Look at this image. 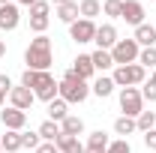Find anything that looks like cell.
<instances>
[{
    "mask_svg": "<svg viewBox=\"0 0 156 153\" xmlns=\"http://www.w3.org/2000/svg\"><path fill=\"white\" fill-rule=\"evenodd\" d=\"M21 84L24 87H30L36 99L42 102H51V99H57L60 93V81H54L51 72H36V69H24V75H21Z\"/></svg>",
    "mask_w": 156,
    "mask_h": 153,
    "instance_id": "obj_1",
    "label": "cell"
},
{
    "mask_svg": "<svg viewBox=\"0 0 156 153\" xmlns=\"http://www.w3.org/2000/svg\"><path fill=\"white\" fill-rule=\"evenodd\" d=\"M24 63H27V69L48 72V66H51V39L45 36V33L36 36V39H30V45L24 51Z\"/></svg>",
    "mask_w": 156,
    "mask_h": 153,
    "instance_id": "obj_2",
    "label": "cell"
},
{
    "mask_svg": "<svg viewBox=\"0 0 156 153\" xmlns=\"http://www.w3.org/2000/svg\"><path fill=\"white\" fill-rule=\"evenodd\" d=\"M60 99L66 102V105H72V102H84L87 96H90V87H87V81H81L78 75H72V69L63 75V81H60Z\"/></svg>",
    "mask_w": 156,
    "mask_h": 153,
    "instance_id": "obj_3",
    "label": "cell"
},
{
    "mask_svg": "<svg viewBox=\"0 0 156 153\" xmlns=\"http://www.w3.org/2000/svg\"><path fill=\"white\" fill-rule=\"evenodd\" d=\"M144 75H147V69L141 63H126V66H117L111 78H114L117 87H135V84L144 81Z\"/></svg>",
    "mask_w": 156,
    "mask_h": 153,
    "instance_id": "obj_4",
    "label": "cell"
},
{
    "mask_svg": "<svg viewBox=\"0 0 156 153\" xmlns=\"http://www.w3.org/2000/svg\"><path fill=\"white\" fill-rule=\"evenodd\" d=\"M138 45L135 39H117V45L111 48V57H114V66H126V63H138Z\"/></svg>",
    "mask_w": 156,
    "mask_h": 153,
    "instance_id": "obj_5",
    "label": "cell"
},
{
    "mask_svg": "<svg viewBox=\"0 0 156 153\" xmlns=\"http://www.w3.org/2000/svg\"><path fill=\"white\" fill-rule=\"evenodd\" d=\"M120 111L126 117H138L144 111V96L138 87H123L120 90Z\"/></svg>",
    "mask_w": 156,
    "mask_h": 153,
    "instance_id": "obj_6",
    "label": "cell"
},
{
    "mask_svg": "<svg viewBox=\"0 0 156 153\" xmlns=\"http://www.w3.org/2000/svg\"><path fill=\"white\" fill-rule=\"evenodd\" d=\"M69 36L75 39L78 45L93 42V39H96V24H93V21H87V18H78V21L69 24Z\"/></svg>",
    "mask_w": 156,
    "mask_h": 153,
    "instance_id": "obj_7",
    "label": "cell"
},
{
    "mask_svg": "<svg viewBox=\"0 0 156 153\" xmlns=\"http://www.w3.org/2000/svg\"><path fill=\"white\" fill-rule=\"evenodd\" d=\"M33 90L30 87H24V84H18V87H12L9 90V102H12V108H18V111H27L30 105H33Z\"/></svg>",
    "mask_w": 156,
    "mask_h": 153,
    "instance_id": "obj_8",
    "label": "cell"
},
{
    "mask_svg": "<svg viewBox=\"0 0 156 153\" xmlns=\"http://www.w3.org/2000/svg\"><path fill=\"white\" fill-rule=\"evenodd\" d=\"M120 18L126 21V24H132V27L144 24V6H141L138 0H123V12H120Z\"/></svg>",
    "mask_w": 156,
    "mask_h": 153,
    "instance_id": "obj_9",
    "label": "cell"
},
{
    "mask_svg": "<svg viewBox=\"0 0 156 153\" xmlns=\"http://www.w3.org/2000/svg\"><path fill=\"white\" fill-rule=\"evenodd\" d=\"M0 120H3V126L6 129H12V132H21L24 129V123H27V111H18V108H6V111H0Z\"/></svg>",
    "mask_w": 156,
    "mask_h": 153,
    "instance_id": "obj_10",
    "label": "cell"
},
{
    "mask_svg": "<svg viewBox=\"0 0 156 153\" xmlns=\"http://www.w3.org/2000/svg\"><path fill=\"white\" fill-rule=\"evenodd\" d=\"M93 42H96L99 48L111 51V48L117 45V27H114V24H102V27H96V39H93Z\"/></svg>",
    "mask_w": 156,
    "mask_h": 153,
    "instance_id": "obj_11",
    "label": "cell"
},
{
    "mask_svg": "<svg viewBox=\"0 0 156 153\" xmlns=\"http://www.w3.org/2000/svg\"><path fill=\"white\" fill-rule=\"evenodd\" d=\"M21 21V12L15 3H6V6H0V30H15Z\"/></svg>",
    "mask_w": 156,
    "mask_h": 153,
    "instance_id": "obj_12",
    "label": "cell"
},
{
    "mask_svg": "<svg viewBox=\"0 0 156 153\" xmlns=\"http://www.w3.org/2000/svg\"><path fill=\"white\" fill-rule=\"evenodd\" d=\"M93 60H90V54H78L75 60H72V75H78L81 81H90L93 78Z\"/></svg>",
    "mask_w": 156,
    "mask_h": 153,
    "instance_id": "obj_13",
    "label": "cell"
},
{
    "mask_svg": "<svg viewBox=\"0 0 156 153\" xmlns=\"http://www.w3.org/2000/svg\"><path fill=\"white\" fill-rule=\"evenodd\" d=\"M132 39H135L141 48H153V45H156V27H153V24H138Z\"/></svg>",
    "mask_w": 156,
    "mask_h": 153,
    "instance_id": "obj_14",
    "label": "cell"
},
{
    "mask_svg": "<svg viewBox=\"0 0 156 153\" xmlns=\"http://www.w3.org/2000/svg\"><path fill=\"white\" fill-rule=\"evenodd\" d=\"M54 144H57L60 153H84V144L78 141L75 135H63V132H60V138L54 141Z\"/></svg>",
    "mask_w": 156,
    "mask_h": 153,
    "instance_id": "obj_15",
    "label": "cell"
},
{
    "mask_svg": "<svg viewBox=\"0 0 156 153\" xmlns=\"http://www.w3.org/2000/svg\"><path fill=\"white\" fill-rule=\"evenodd\" d=\"M90 60H93V69H96V72H105V69H111V66H114L111 51H105V48H96V51L90 54Z\"/></svg>",
    "mask_w": 156,
    "mask_h": 153,
    "instance_id": "obj_16",
    "label": "cell"
},
{
    "mask_svg": "<svg viewBox=\"0 0 156 153\" xmlns=\"http://www.w3.org/2000/svg\"><path fill=\"white\" fill-rule=\"evenodd\" d=\"M66 108H69V105H66L60 96H57V99H51V102H48V120H54V123H63V120L69 117V111H66Z\"/></svg>",
    "mask_w": 156,
    "mask_h": 153,
    "instance_id": "obj_17",
    "label": "cell"
},
{
    "mask_svg": "<svg viewBox=\"0 0 156 153\" xmlns=\"http://www.w3.org/2000/svg\"><path fill=\"white\" fill-rule=\"evenodd\" d=\"M78 15H81V12H78V3H75V0H66V3H60V6H57V18L66 21V24L78 21Z\"/></svg>",
    "mask_w": 156,
    "mask_h": 153,
    "instance_id": "obj_18",
    "label": "cell"
},
{
    "mask_svg": "<svg viewBox=\"0 0 156 153\" xmlns=\"http://www.w3.org/2000/svg\"><path fill=\"white\" fill-rule=\"evenodd\" d=\"M114 78H108V75H102V78H96V81H93V87H90V90H93V93L99 96V99H105V96H111L114 93Z\"/></svg>",
    "mask_w": 156,
    "mask_h": 153,
    "instance_id": "obj_19",
    "label": "cell"
},
{
    "mask_svg": "<svg viewBox=\"0 0 156 153\" xmlns=\"http://www.w3.org/2000/svg\"><path fill=\"white\" fill-rule=\"evenodd\" d=\"M60 132H63V135H75V138H78V135L84 132V120H81V117H72V114H69L66 120H63V123H60Z\"/></svg>",
    "mask_w": 156,
    "mask_h": 153,
    "instance_id": "obj_20",
    "label": "cell"
},
{
    "mask_svg": "<svg viewBox=\"0 0 156 153\" xmlns=\"http://www.w3.org/2000/svg\"><path fill=\"white\" fill-rule=\"evenodd\" d=\"M78 12H81V18L93 21L99 12H102V3H99V0H81V3H78Z\"/></svg>",
    "mask_w": 156,
    "mask_h": 153,
    "instance_id": "obj_21",
    "label": "cell"
},
{
    "mask_svg": "<svg viewBox=\"0 0 156 153\" xmlns=\"http://www.w3.org/2000/svg\"><path fill=\"white\" fill-rule=\"evenodd\" d=\"M36 132H39V138H42V141H57V138H60V123H54V120H45Z\"/></svg>",
    "mask_w": 156,
    "mask_h": 153,
    "instance_id": "obj_22",
    "label": "cell"
},
{
    "mask_svg": "<svg viewBox=\"0 0 156 153\" xmlns=\"http://www.w3.org/2000/svg\"><path fill=\"white\" fill-rule=\"evenodd\" d=\"M0 144H3V153H15V150H21V132L6 129V135L0 138Z\"/></svg>",
    "mask_w": 156,
    "mask_h": 153,
    "instance_id": "obj_23",
    "label": "cell"
},
{
    "mask_svg": "<svg viewBox=\"0 0 156 153\" xmlns=\"http://www.w3.org/2000/svg\"><path fill=\"white\" fill-rule=\"evenodd\" d=\"M108 144H111V141H108V135L102 132V129L87 135V150H108Z\"/></svg>",
    "mask_w": 156,
    "mask_h": 153,
    "instance_id": "obj_24",
    "label": "cell"
},
{
    "mask_svg": "<svg viewBox=\"0 0 156 153\" xmlns=\"http://www.w3.org/2000/svg\"><path fill=\"white\" fill-rule=\"evenodd\" d=\"M135 129H138V126H135V117H126V114H123V117H117V120H114V132L123 135V138L132 135Z\"/></svg>",
    "mask_w": 156,
    "mask_h": 153,
    "instance_id": "obj_25",
    "label": "cell"
},
{
    "mask_svg": "<svg viewBox=\"0 0 156 153\" xmlns=\"http://www.w3.org/2000/svg\"><path fill=\"white\" fill-rule=\"evenodd\" d=\"M135 126H138V132H150L156 126V111H141L135 117Z\"/></svg>",
    "mask_w": 156,
    "mask_h": 153,
    "instance_id": "obj_26",
    "label": "cell"
},
{
    "mask_svg": "<svg viewBox=\"0 0 156 153\" xmlns=\"http://www.w3.org/2000/svg\"><path fill=\"white\" fill-rule=\"evenodd\" d=\"M138 63H141L144 69H156V45L153 48H141V51H138Z\"/></svg>",
    "mask_w": 156,
    "mask_h": 153,
    "instance_id": "obj_27",
    "label": "cell"
},
{
    "mask_svg": "<svg viewBox=\"0 0 156 153\" xmlns=\"http://www.w3.org/2000/svg\"><path fill=\"white\" fill-rule=\"evenodd\" d=\"M30 30H33L36 36H42V33L48 30V15H30Z\"/></svg>",
    "mask_w": 156,
    "mask_h": 153,
    "instance_id": "obj_28",
    "label": "cell"
},
{
    "mask_svg": "<svg viewBox=\"0 0 156 153\" xmlns=\"http://www.w3.org/2000/svg\"><path fill=\"white\" fill-rule=\"evenodd\" d=\"M102 12L111 15V18H120V12H123V0H105V3H102Z\"/></svg>",
    "mask_w": 156,
    "mask_h": 153,
    "instance_id": "obj_29",
    "label": "cell"
},
{
    "mask_svg": "<svg viewBox=\"0 0 156 153\" xmlns=\"http://www.w3.org/2000/svg\"><path fill=\"white\" fill-rule=\"evenodd\" d=\"M39 144H42L39 132H21V147H27V150H36Z\"/></svg>",
    "mask_w": 156,
    "mask_h": 153,
    "instance_id": "obj_30",
    "label": "cell"
},
{
    "mask_svg": "<svg viewBox=\"0 0 156 153\" xmlns=\"http://www.w3.org/2000/svg\"><path fill=\"white\" fill-rule=\"evenodd\" d=\"M105 153H132V147H129V141H126V138H117V141L108 144V150H105Z\"/></svg>",
    "mask_w": 156,
    "mask_h": 153,
    "instance_id": "obj_31",
    "label": "cell"
},
{
    "mask_svg": "<svg viewBox=\"0 0 156 153\" xmlns=\"http://www.w3.org/2000/svg\"><path fill=\"white\" fill-rule=\"evenodd\" d=\"M48 12H51V3H45V0H39V3L30 6V15H48Z\"/></svg>",
    "mask_w": 156,
    "mask_h": 153,
    "instance_id": "obj_32",
    "label": "cell"
},
{
    "mask_svg": "<svg viewBox=\"0 0 156 153\" xmlns=\"http://www.w3.org/2000/svg\"><path fill=\"white\" fill-rule=\"evenodd\" d=\"M141 96H144L147 102H156V84H153V81H147V84H144V90H141Z\"/></svg>",
    "mask_w": 156,
    "mask_h": 153,
    "instance_id": "obj_33",
    "label": "cell"
},
{
    "mask_svg": "<svg viewBox=\"0 0 156 153\" xmlns=\"http://www.w3.org/2000/svg\"><path fill=\"white\" fill-rule=\"evenodd\" d=\"M33 153H60V150H57V144H54V141H42Z\"/></svg>",
    "mask_w": 156,
    "mask_h": 153,
    "instance_id": "obj_34",
    "label": "cell"
},
{
    "mask_svg": "<svg viewBox=\"0 0 156 153\" xmlns=\"http://www.w3.org/2000/svg\"><path fill=\"white\" fill-rule=\"evenodd\" d=\"M144 144H147V150H156V129L144 132Z\"/></svg>",
    "mask_w": 156,
    "mask_h": 153,
    "instance_id": "obj_35",
    "label": "cell"
},
{
    "mask_svg": "<svg viewBox=\"0 0 156 153\" xmlns=\"http://www.w3.org/2000/svg\"><path fill=\"white\" fill-rule=\"evenodd\" d=\"M9 90H12V81H9V75H0V93L9 96Z\"/></svg>",
    "mask_w": 156,
    "mask_h": 153,
    "instance_id": "obj_36",
    "label": "cell"
},
{
    "mask_svg": "<svg viewBox=\"0 0 156 153\" xmlns=\"http://www.w3.org/2000/svg\"><path fill=\"white\" fill-rule=\"evenodd\" d=\"M21 6H33V3H39V0H18Z\"/></svg>",
    "mask_w": 156,
    "mask_h": 153,
    "instance_id": "obj_37",
    "label": "cell"
},
{
    "mask_svg": "<svg viewBox=\"0 0 156 153\" xmlns=\"http://www.w3.org/2000/svg\"><path fill=\"white\" fill-rule=\"evenodd\" d=\"M3 54H6V45H3V42H0V57H3Z\"/></svg>",
    "mask_w": 156,
    "mask_h": 153,
    "instance_id": "obj_38",
    "label": "cell"
},
{
    "mask_svg": "<svg viewBox=\"0 0 156 153\" xmlns=\"http://www.w3.org/2000/svg\"><path fill=\"white\" fill-rule=\"evenodd\" d=\"M3 102H6V93H0V108H3Z\"/></svg>",
    "mask_w": 156,
    "mask_h": 153,
    "instance_id": "obj_39",
    "label": "cell"
},
{
    "mask_svg": "<svg viewBox=\"0 0 156 153\" xmlns=\"http://www.w3.org/2000/svg\"><path fill=\"white\" fill-rule=\"evenodd\" d=\"M150 81H153V84H156V69H153V75H150Z\"/></svg>",
    "mask_w": 156,
    "mask_h": 153,
    "instance_id": "obj_40",
    "label": "cell"
},
{
    "mask_svg": "<svg viewBox=\"0 0 156 153\" xmlns=\"http://www.w3.org/2000/svg\"><path fill=\"white\" fill-rule=\"evenodd\" d=\"M6 3H12V0H0V6H6Z\"/></svg>",
    "mask_w": 156,
    "mask_h": 153,
    "instance_id": "obj_41",
    "label": "cell"
},
{
    "mask_svg": "<svg viewBox=\"0 0 156 153\" xmlns=\"http://www.w3.org/2000/svg\"><path fill=\"white\" fill-rule=\"evenodd\" d=\"M0 153H3V144H0Z\"/></svg>",
    "mask_w": 156,
    "mask_h": 153,
    "instance_id": "obj_42",
    "label": "cell"
},
{
    "mask_svg": "<svg viewBox=\"0 0 156 153\" xmlns=\"http://www.w3.org/2000/svg\"><path fill=\"white\" fill-rule=\"evenodd\" d=\"M153 27H156V24H153Z\"/></svg>",
    "mask_w": 156,
    "mask_h": 153,
    "instance_id": "obj_43",
    "label": "cell"
}]
</instances>
